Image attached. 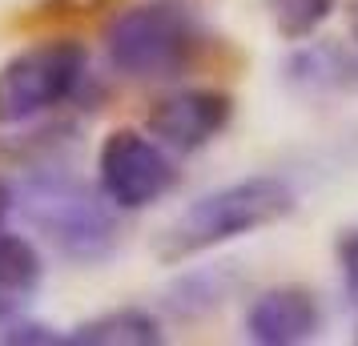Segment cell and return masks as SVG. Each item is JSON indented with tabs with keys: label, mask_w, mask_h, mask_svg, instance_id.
<instances>
[{
	"label": "cell",
	"mask_w": 358,
	"mask_h": 346,
	"mask_svg": "<svg viewBox=\"0 0 358 346\" xmlns=\"http://www.w3.org/2000/svg\"><path fill=\"white\" fill-rule=\"evenodd\" d=\"M298 210L294 189L282 178H242L229 182L222 189H213L206 198H197L194 206H185L157 238V258L169 266L210 254V250L226 246L234 238L258 233L266 226H278Z\"/></svg>",
	"instance_id": "6da1fadb"
},
{
	"label": "cell",
	"mask_w": 358,
	"mask_h": 346,
	"mask_svg": "<svg viewBox=\"0 0 358 346\" xmlns=\"http://www.w3.org/2000/svg\"><path fill=\"white\" fill-rule=\"evenodd\" d=\"M13 206H17V189L0 178V226H4V217H8V210H13Z\"/></svg>",
	"instance_id": "4fadbf2b"
},
{
	"label": "cell",
	"mask_w": 358,
	"mask_h": 346,
	"mask_svg": "<svg viewBox=\"0 0 358 346\" xmlns=\"http://www.w3.org/2000/svg\"><path fill=\"white\" fill-rule=\"evenodd\" d=\"M290 81L306 93H346L358 89V45L355 52L334 41H318L290 57Z\"/></svg>",
	"instance_id": "9c48e42d"
},
{
	"label": "cell",
	"mask_w": 358,
	"mask_h": 346,
	"mask_svg": "<svg viewBox=\"0 0 358 346\" xmlns=\"http://www.w3.org/2000/svg\"><path fill=\"white\" fill-rule=\"evenodd\" d=\"M346 20H350V41L358 45V0H350V8H346Z\"/></svg>",
	"instance_id": "5bb4252c"
},
{
	"label": "cell",
	"mask_w": 358,
	"mask_h": 346,
	"mask_svg": "<svg viewBox=\"0 0 358 346\" xmlns=\"http://www.w3.org/2000/svg\"><path fill=\"white\" fill-rule=\"evenodd\" d=\"M20 214L69 262L97 266L117 250V217L105 201L73 173H33L17 194Z\"/></svg>",
	"instance_id": "7a4b0ae2"
},
{
	"label": "cell",
	"mask_w": 358,
	"mask_h": 346,
	"mask_svg": "<svg viewBox=\"0 0 358 346\" xmlns=\"http://www.w3.org/2000/svg\"><path fill=\"white\" fill-rule=\"evenodd\" d=\"M262 4H266V17L282 41L314 36L330 20V13L338 8V0H262Z\"/></svg>",
	"instance_id": "8fae6325"
},
{
	"label": "cell",
	"mask_w": 358,
	"mask_h": 346,
	"mask_svg": "<svg viewBox=\"0 0 358 346\" xmlns=\"http://www.w3.org/2000/svg\"><path fill=\"white\" fill-rule=\"evenodd\" d=\"M338 270H342V286H346V294L358 302V226L338 238Z\"/></svg>",
	"instance_id": "7c38bea8"
},
{
	"label": "cell",
	"mask_w": 358,
	"mask_h": 346,
	"mask_svg": "<svg viewBox=\"0 0 358 346\" xmlns=\"http://www.w3.org/2000/svg\"><path fill=\"white\" fill-rule=\"evenodd\" d=\"M89 73V49L81 41H41L0 65V125H24L77 97Z\"/></svg>",
	"instance_id": "3957f363"
},
{
	"label": "cell",
	"mask_w": 358,
	"mask_h": 346,
	"mask_svg": "<svg viewBox=\"0 0 358 346\" xmlns=\"http://www.w3.org/2000/svg\"><path fill=\"white\" fill-rule=\"evenodd\" d=\"M101 194L117 210H145L178 185V165L162 141H149L137 129H113L97 153Z\"/></svg>",
	"instance_id": "5b68a950"
},
{
	"label": "cell",
	"mask_w": 358,
	"mask_h": 346,
	"mask_svg": "<svg viewBox=\"0 0 358 346\" xmlns=\"http://www.w3.org/2000/svg\"><path fill=\"white\" fill-rule=\"evenodd\" d=\"M189 52H194V24L181 8L162 0L121 8L105 29L109 65L133 81L173 77L189 61Z\"/></svg>",
	"instance_id": "277c9868"
},
{
	"label": "cell",
	"mask_w": 358,
	"mask_h": 346,
	"mask_svg": "<svg viewBox=\"0 0 358 346\" xmlns=\"http://www.w3.org/2000/svg\"><path fill=\"white\" fill-rule=\"evenodd\" d=\"M162 338V322L141 306L105 310L65 334L69 346H157Z\"/></svg>",
	"instance_id": "30bf717a"
},
{
	"label": "cell",
	"mask_w": 358,
	"mask_h": 346,
	"mask_svg": "<svg viewBox=\"0 0 358 346\" xmlns=\"http://www.w3.org/2000/svg\"><path fill=\"white\" fill-rule=\"evenodd\" d=\"M234 117V101L213 89H181L162 97L149 109V133L162 141L165 149L178 153H197L206 149L213 137H222Z\"/></svg>",
	"instance_id": "8992f818"
},
{
	"label": "cell",
	"mask_w": 358,
	"mask_h": 346,
	"mask_svg": "<svg viewBox=\"0 0 358 346\" xmlns=\"http://www.w3.org/2000/svg\"><path fill=\"white\" fill-rule=\"evenodd\" d=\"M355 338H358V334H355Z\"/></svg>",
	"instance_id": "9a60e30c"
},
{
	"label": "cell",
	"mask_w": 358,
	"mask_h": 346,
	"mask_svg": "<svg viewBox=\"0 0 358 346\" xmlns=\"http://www.w3.org/2000/svg\"><path fill=\"white\" fill-rule=\"evenodd\" d=\"M245 338L258 346H298L310 343L322 326V310L302 286H274L262 290L245 306Z\"/></svg>",
	"instance_id": "52a82bcc"
},
{
	"label": "cell",
	"mask_w": 358,
	"mask_h": 346,
	"mask_svg": "<svg viewBox=\"0 0 358 346\" xmlns=\"http://www.w3.org/2000/svg\"><path fill=\"white\" fill-rule=\"evenodd\" d=\"M45 282V262L29 238L0 230V326L29 310Z\"/></svg>",
	"instance_id": "ba28073f"
}]
</instances>
